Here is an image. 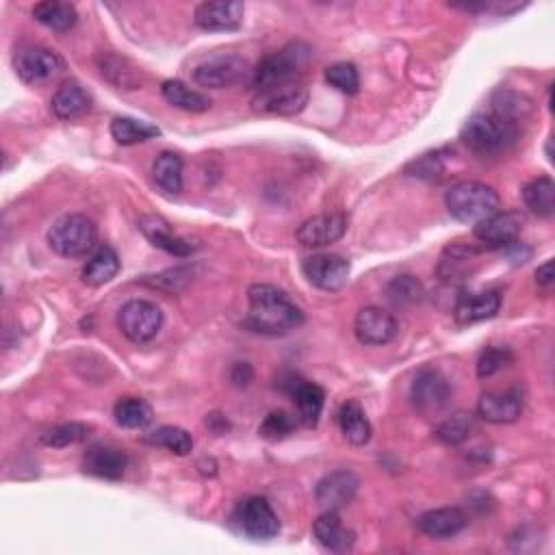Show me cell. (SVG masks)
Returning a JSON list of instances; mask_svg holds the SVG:
<instances>
[{
    "mask_svg": "<svg viewBox=\"0 0 555 555\" xmlns=\"http://www.w3.org/2000/svg\"><path fill=\"white\" fill-rule=\"evenodd\" d=\"M250 311L245 317V326L252 332L267 334V337H285L304 324V311L295 304L287 291L274 285L258 282L248 289Z\"/></svg>",
    "mask_w": 555,
    "mask_h": 555,
    "instance_id": "6da1fadb",
    "label": "cell"
},
{
    "mask_svg": "<svg viewBox=\"0 0 555 555\" xmlns=\"http://www.w3.org/2000/svg\"><path fill=\"white\" fill-rule=\"evenodd\" d=\"M313 59V48L304 42H291L276 53L267 55L252 72V85L256 94L269 89L300 83L308 63Z\"/></svg>",
    "mask_w": 555,
    "mask_h": 555,
    "instance_id": "7a4b0ae2",
    "label": "cell"
},
{
    "mask_svg": "<svg viewBox=\"0 0 555 555\" xmlns=\"http://www.w3.org/2000/svg\"><path fill=\"white\" fill-rule=\"evenodd\" d=\"M460 137L469 146V150L480 154V157H501L519 139V124L501 118V115L493 111L475 113L464 124Z\"/></svg>",
    "mask_w": 555,
    "mask_h": 555,
    "instance_id": "3957f363",
    "label": "cell"
},
{
    "mask_svg": "<svg viewBox=\"0 0 555 555\" xmlns=\"http://www.w3.org/2000/svg\"><path fill=\"white\" fill-rule=\"evenodd\" d=\"M449 215L462 224H480L482 219L501 211L499 193L477 180H462L445 193Z\"/></svg>",
    "mask_w": 555,
    "mask_h": 555,
    "instance_id": "277c9868",
    "label": "cell"
},
{
    "mask_svg": "<svg viewBox=\"0 0 555 555\" xmlns=\"http://www.w3.org/2000/svg\"><path fill=\"white\" fill-rule=\"evenodd\" d=\"M98 228L87 215L70 213L59 217L48 230V245L63 258H81L96 248Z\"/></svg>",
    "mask_w": 555,
    "mask_h": 555,
    "instance_id": "5b68a950",
    "label": "cell"
},
{
    "mask_svg": "<svg viewBox=\"0 0 555 555\" xmlns=\"http://www.w3.org/2000/svg\"><path fill=\"white\" fill-rule=\"evenodd\" d=\"M252 68L248 59L232 53L213 55L198 63L193 70V81L206 89H226L232 85H239L245 79H252Z\"/></svg>",
    "mask_w": 555,
    "mask_h": 555,
    "instance_id": "8992f818",
    "label": "cell"
},
{
    "mask_svg": "<svg viewBox=\"0 0 555 555\" xmlns=\"http://www.w3.org/2000/svg\"><path fill=\"white\" fill-rule=\"evenodd\" d=\"M118 328L131 343H150L163 328V311L154 302L131 300L120 308Z\"/></svg>",
    "mask_w": 555,
    "mask_h": 555,
    "instance_id": "52a82bcc",
    "label": "cell"
},
{
    "mask_svg": "<svg viewBox=\"0 0 555 555\" xmlns=\"http://www.w3.org/2000/svg\"><path fill=\"white\" fill-rule=\"evenodd\" d=\"M451 395H454V386L441 371L432 367L421 369L410 384V402L425 417L443 412L451 402Z\"/></svg>",
    "mask_w": 555,
    "mask_h": 555,
    "instance_id": "ba28073f",
    "label": "cell"
},
{
    "mask_svg": "<svg viewBox=\"0 0 555 555\" xmlns=\"http://www.w3.org/2000/svg\"><path fill=\"white\" fill-rule=\"evenodd\" d=\"M66 61L46 46H27L16 55V72L24 83L44 85L66 72Z\"/></svg>",
    "mask_w": 555,
    "mask_h": 555,
    "instance_id": "9c48e42d",
    "label": "cell"
},
{
    "mask_svg": "<svg viewBox=\"0 0 555 555\" xmlns=\"http://www.w3.org/2000/svg\"><path fill=\"white\" fill-rule=\"evenodd\" d=\"M352 265L341 254H313L302 261V274L321 291H341L350 280Z\"/></svg>",
    "mask_w": 555,
    "mask_h": 555,
    "instance_id": "30bf717a",
    "label": "cell"
},
{
    "mask_svg": "<svg viewBox=\"0 0 555 555\" xmlns=\"http://www.w3.org/2000/svg\"><path fill=\"white\" fill-rule=\"evenodd\" d=\"M525 226V217L516 211H497L475 224L473 235L490 250H508L510 245L519 243Z\"/></svg>",
    "mask_w": 555,
    "mask_h": 555,
    "instance_id": "8fae6325",
    "label": "cell"
},
{
    "mask_svg": "<svg viewBox=\"0 0 555 555\" xmlns=\"http://www.w3.org/2000/svg\"><path fill=\"white\" fill-rule=\"evenodd\" d=\"M237 525L252 540H271L280 534L278 514L265 497H250L239 503Z\"/></svg>",
    "mask_w": 555,
    "mask_h": 555,
    "instance_id": "7c38bea8",
    "label": "cell"
},
{
    "mask_svg": "<svg viewBox=\"0 0 555 555\" xmlns=\"http://www.w3.org/2000/svg\"><path fill=\"white\" fill-rule=\"evenodd\" d=\"M399 332L397 319L378 306L360 308L356 321H354V334L360 345L367 347H380L391 343Z\"/></svg>",
    "mask_w": 555,
    "mask_h": 555,
    "instance_id": "4fadbf2b",
    "label": "cell"
},
{
    "mask_svg": "<svg viewBox=\"0 0 555 555\" xmlns=\"http://www.w3.org/2000/svg\"><path fill=\"white\" fill-rule=\"evenodd\" d=\"M347 232V217L343 213H321L315 215L295 232V237L304 248H326L337 243Z\"/></svg>",
    "mask_w": 555,
    "mask_h": 555,
    "instance_id": "5bb4252c",
    "label": "cell"
},
{
    "mask_svg": "<svg viewBox=\"0 0 555 555\" xmlns=\"http://www.w3.org/2000/svg\"><path fill=\"white\" fill-rule=\"evenodd\" d=\"M245 5L239 0L200 3L193 11V22L202 31H237L243 24Z\"/></svg>",
    "mask_w": 555,
    "mask_h": 555,
    "instance_id": "9a60e30c",
    "label": "cell"
},
{
    "mask_svg": "<svg viewBox=\"0 0 555 555\" xmlns=\"http://www.w3.org/2000/svg\"><path fill=\"white\" fill-rule=\"evenodd\" d=\"M358 477L352 471H332L321 477L315 488V499L324 510H343L358 493Z\"/></svg>",
    "mask_w": 555,
    "mask_h": 555,
    "instance_id": "2e32d148",
    "label": "cell"
},
{
    "mask_svg": "<svg viewBox=\"0 0 555 555\" xmlns=\"http://www.w3.org/2000/svg\"><path fill=\"white\" fill-rule=\"evenodd\" d=\"M306 105H308V87L302 81L269 89V92L256 94L254 98V109L271 115H282V118L298 115L300 111H304Z\"/></svg>",
    "mask_w": 555,
    "mask_h": 555,
    "instance_id": "e0dca14e",
    "label": "cell"
},
{
    "mask_svg": "<svg viewBox=\"0 0 555 555\" xmlns=\"http://www.w3.org/2000/svg\"><path fill=\"white\" fill-rule=\"evenodd\" d=\"M128 458L124 454V449L98 443L92 445L83 456V471L87 475L100 477V480L109 482H120L126 473Z\"/></svg>",
    "mask_w": 555,
    "mask_h": 555,
    "instance_id": "ac0fdd59",
    "label": "cell"
},
{
    "mask_svg": "<svg viewBox=\"0 0 555 555\" xmlns=\"http://www.w3.org/2000/svg\"><path fill=\"white\" fill-rule=\"evenodd\" d=\"M501 308V293L495 289L480 291V293H462L456 308L454 317L458 326H473L480 321L493 319Z\"/></svg>",
    "mask_w": 555,
    "mask_h": 555,
    "instance_id": "d6986e66",
    "label": "cell"
},
{
    "mask_svg": "<svg viewBox=\"0 0 555 555\" xmlns=\"http://www.w3.org/2000/svg\"><path fill=\"white\" fill-rule=\"evenodd\" d=\"M315 540L330 553H347L354 549L356 534L350 527L343 525L341 514L337 510H324L319 519L313 523Z\"/></svg>",
    "mask_w": 555,
    "mask_h": 555,
    "instance_id": "ffe728a7",
    "label": "cell"
},
{
    "mask_svg": "<svg viewBox=\"0 0 555 555\" xmlns=\"http://www.w3.org/2000/svg\"><path fill=\"white\" fill-rule=\"evenodd\" d=\"M480 267V250L473 245L454 243L443 252L441 263H438V278L445 282H462L473 276Z\"/></svg>",
    "mask_w": 555,
    "mask_h": 555,
    "instance_id": "44dd1931",
    "label": "cell"
},
{
    "mask_svg": "<svg viewBox=\"0 0 555 555\" xmlns=\"http://www.w3.org/2000/svg\"><path fill=\"white\" fill-rule=\"evenodd\" d=\"M139 230L144 232V237L154 245V248H159L172 256L185 258V256H191L193 250H196L187 239L178 237L163 217L144 215L139 219Z\"/></svg>",
    "mask_w": 555,
    "mask_h": 555,
    "instance_id": "7402d4cb",
    "label": "cell"
},
{
    "mask_svg": "<svg viewBox=\"0 0 555 555\" xmlns=\"http://www.w3.org/2000/svg\"><path fill=\"white\" fill-rule=\"evenodd\" d=\"M521 412H523V402L519 393L514 391H506V393L488 391V393H482L480 402H477V415L495 425L514 423L521 417Z\"/></svg>",
    "mask_w": 555,
    "mask_h": 555,
    "instance_id": "603a6c76",
    "label": "cell"
},
{
    "mask_svg": "<svg viewBox=\"0 0 555 555\" xmlns=\"http://www.w3.org/2000/svg\"><path fill=\"white\" fill-rule=\"evenodd\" d=\"M469 519L460 508H438V510H428L419 516L417 527L421 532L434 538V540H449L458 536L464 527H467Z\"/></svg>",
    "mask_w": 555,
    "mask_h": 555,
    "instance_id": "cb8c5ba5",
    "label": "cell"
},
{
    "mask_svg": "<svg viewBox=\"0 0 555 555\" xmlns=\"http://www.w3.org/2000/svg\"><path fill=\"white\" fill-rule=\"evenodd\" d=\"M50 109H53L59 120L66 122L83 118L92 109V96L87 94V89L81 83L66 81L57 87L53 100H50Z\"/></svg>",
    "mask_w": 555,
    "mask_h": 555,
    "instance_id": "d4e9b609",
    "label": "cell"
},
{
    "mask_svg": "<svg viewBox=\"0 0 555 555\" xmlns=\"http://www.w3.org/2000/svg\"><path fill=\"white\" fill-rule=\"evenodd\" d=\"M339 428L345 436L347 443L356 447H363L371 441V421L367 419L365 408L360 406L356 399H347V402L339 408Z\"/></svg>",
    "mask_w": 555,
    "mask_h": 555,
    "instance_id": "484cf974",
    "label": "cell"
},
{
    "mask_svg": "<svg viewBox=\"0 0 555 555\" xmlns=\"http://www.w3.org/2000/svg\"><path fill=\"white\" fill-rule=\"evenodd\" d=\"M120 271V256L111 245H100V248L89 256L83 267V282L89 287H102L111 282Z\"/></svg>",
    "mask_w": 555,
    "mask_h": 555,
    "instance_id": "4316f807",
    "label": "cell"
},
{
    "mask_svg": "<svg viewBox=\"0 0 555 555\" xmlns=\"http://www.w3.org/2000/svg\"><path fill=\"white\" fill-rule=\"evenodd\" d=\"M33 18L44 24L46 29L55 33H68L79 22V11L72 3H61V0H46L33 7Z\"/></svg>",
    "mask_w": 555,
    "mask_h": 555,
    "instance_id": "83f0119b",
    "label": "cell"
},
{
    "mask_svg": "<svg viewBox=\"0 0 555 555\" xmlns=\"http://www.w3.org/2000/svg\"><path fill=\"white\" fill-rule=\"evenodd\" d=\"M152 178L167 196H178L183 191V159L176 152H161L152 163Z\"/></svg>",
    "mask_w": 555,
    "mask_h": 555,
    "instance_id": "f1b7e54d",
    "label": "cell"
},
{
    "mask_svg": "<svg viewBox=\"0 0 555 555\" xmlns=\"http://www.w3.org/2000/svg\"><path fill=\"white\" fill-rule=\"evenodd\" d=\"M523 202L536 217L549 219L555 213V183L551 176H538L523 187Z\"/></svg>",
    "mask_w": 555,
    "mask_h": 555,
    "instance_id": "f546056e",
    "label": "cell"
},
{
    "mask_svg": "<svg viewBox=\"0 0 555 555\" xmlns=\"http://www.w3.org/2000/svg\"><path fill=\"white\" fill-rule=\"evenodd\" d=\"M161 94L172 107L189 111V113H204L211 109L209 96H204L202 92H196V89H191L183 81H165L161 85Z\"/></svg>",
    "mask_w": 555,
    "mask_h": 555,
    "instance_id": "4dcf8cb0",
    "label": "cell"
},
{
    "mask_svg": "<svg viewBox=\"0 0 555 555\" xmlns=\"http://www.w3.org/2000/svg\"><path fill=\"white\" fill-rule=\"evenodd\" d=\"M293 399L298 404V412L300 419L308 428H315L319 423L321 412H324V404H326V393L321 386L313 384V382H300L293 389Z\"/></svg>",
    "mask_w": 555,
    "mask_h": 555,
    "instance_id": "1f68e13d",
    "label": "cell"
},
{
    "mask_svg": "<svg viewBox=\"0 0 555 555\" xmlns=\"http://www.w3.org/2000/svg\"><path fill=\"white\" fill-rule=\"evenodd\" d=\"M113 417L126 430H144L152 423V406L146 399L124 397L113 406Z\"/></svg>",
    "mask_w": 555,
    "mask_h": 555,
    "instance_id": "d6a6232c",
    "label": "cell"
},
{
    "mask_svg": "<svg viewBox=\"0 0 555 555\" xmlns=\"http://www.w3.org/2000/svg\"><path fill=\"white\" fill-rule=\"evenodd\" d=\"M161 131L159 126H154L150 122L144 120H135V118H115L111 124V137L118 141L120 146H135V144H144L148 139L159 137Z\"/></svg>",
    "mask_w": 555,
    "mask_h": 555,
    "instance_id": "836d02e7",
    "label": "cell"
},
{
    "mask_svg": "<svg viewBox=\"0 0 555 555\" xmlns=\"http://www.w3.org/2000/svg\"><path fill=\"white\" fill-rule=\"evenodd\" d=\"M473 430H475V417L471 412H454V415L438 423L434 434L443 445L458 447L469 441Z\"/></svg>",
    "mask_w": 555,
    "mask_h": 555,
    "instance_id": "e575fe53",
    "label": "cell"
},
{
    "mask_svg": "<svg viewBox=\"0 0 555 555\" xmlns=\"http://www.w3.org/2000/svg\"><path fill=\"white\" fill-rule=\"evenodd\" d=\"M447 159H449V150H434V152H425L421 154L419 159L412 161L406 167V174L412 178H419V180H441L445 176L447 170Z\"/></svg>",
    "mask_w": 555,
    "mask_h": 555,
    "instance_id": "d590c367",
    "label": "cell"
},
{
    "mask_svg": "<svg viewBox=\"0 0 555 555\" xmlns=\"http://www.w3.org/2000/svg\"><path fill=\"white\" fill-rule=\"evenodd\" d=\"M100 70H102V76H107V79L113 85H118L120 89H137L141 85L139 70L133 68L126 59H120L115 55L102 57Z\"/></svg>",
    "mask_w": 555,
    "mask_h": 555,
    "instance_id": "8d00e7d4",
    "label": "cell"
},
{
    "mask_svg": "<svg viewBox=\"0 0 555 555\" xmlns=\"http://www.w3.org/2000/svg\"><path fill=\"white\" fill-rule=\"evenodd\" d=\"M92 432V428L85 423H63V425H55V428L46 430L40 441L46 447H55V449H63V447H70L76 443H83L85 438Z\"/></svg>",
    "mask_w": 555,
    "mask_h": 555,
    "instance_id": "74e56055",
    "label": "cell"
},
{
    "mask_svg": "<svg viewBox=\"0 0 555 555\" xmlns=\"http://www.w3.org/2000/svg\"><path fill=\"white\" fill-rule=\"evenodd\" d=\"M148 441L159 447H165L167 451H172V454H176V456H189L193 449L191 434L183 428H176V425H163V428L154 430Z\"/></svg>",
    "mask_w": 555,
    "mask_h": 555,
    "instance_id": "f35d334b",
    "label": "cell"
},
{
    "mask_svg": "<svg viewBox=\"0 0 555 555\" xmlns=\"http://www.w3.org/2000/svg\"><path fill=\"white\" fill-rule=\"evenodd\" d=\"M529 109H532V102H529L525 96L510 92V89H499V92H495L493 96V109L490 111L519 124L529 113Z\"/></svg>",
    "mask_w": 555,
    "mask_h": 555,
    "instance_id": "ab89813d",
    "label": "cell"
},
{
    "mask_svg": "<svg viewBox=\"0 0 555 555\" xmlns=\"http://www.w3.org/2000/svg\"><path fill=\"white\" fill-rule=\"evenodd\" d=\"M386 298L395 306H412L423 300V285L410 274L397 276L386 287Z\"/></svg>",
    "mask_w": 555,
    "mask_h": 555,
    "instance_id": "60d3db41",
    "label": "cell"
},
{
    "mask_svg": "<svg viewBox=\"0 0 555 555\" xmlns=\"http://www.w3.org/2000/svg\"><path fill=\"white\" fill-rule=\"evenodd\" d=\"M295 430H298V421H295L293 415H289L285 410H274L265 417L261 428H258V434H261L265 441L276 443L285 441Z\"/></svg>",
    "mask_w": 555,
    "mask_h": 555,
    "instance_id": "b9f144b4",
    "label": "cell"
},
{
    "mask_svg": "<svg viewBox=\"0 0 555 555\" xmlns=\"http://www.w3.org/2000/svg\"><path fill=\"white\" fill-rule=\"evenodd\" d=\"M326 81L332 85V87H337L339 92L347 94V96H354L358 89H360V76H358V70L354 63H347V61H341V63H334V66H330L326 70Z\"/></svg>",
    "mask_w": 555,
    "mask_h": 555,
    "instance_id": "7bdbcfd3",
    "label": "cell"
},
{
    "mask_svg": "<svg viewBox=\"0 0 555 555\" xmlns=\"http://www.w3.org/2000/svg\"><path fill=\"white\" fill-rule=\"evenodd\" d=\"M512 363V352L508 347H486L477 360V378H493L495 373L506 369Z\"/></svg>",
    "mask_w": 555,
    "mask_h": 555,
    "instance_id": "ee69618b",
    "label": "cell"
},
{
    "mask_svg": "<svg viewBox=\"0 0 555 555\" xmlns=\"http://www.w3.org/2000/svg\"><path fill=\"white\" fill-rule=\"evenodd\" d=\"M189 280H191V271L178 267V269L165 271V274H161V276H154L152 285L167 289V291H178V289H183Z\"/></svg>",
    "mask_w": 555,
    "mask_h": 555,
    "instance_id": "f6af8a7d",
    "label": "cell"
},
{
    "mask_svg": "<svg viewBox=\"0 0 555 555\" xmlns=\"http://www.w3.org/2000/svg\"><path fill=\"white\" fill-rule=\"evenodd\" d=\"M230 380L235 386H248L254 380V369L248 363H235L230 371Z\"/></svg>",
    "mask_w": 555,
    "mask_h": 555,
    "instance_id": "bcb514c9",
    "label": "cell"
},
{
    "mask_svg": "<svg viewBox=\"0 0 555 555\" xmlns=\"http://www.w3.org/2000/svg\"><path fill=\"white\" fill-rule=\"evenodd\" d=\"M536 282L542 289H551L553 287V263L547 261L545 265H540L536 269Z\"/></svg>",
    "mask_w": 555,
    "mask_h": 555,
    "instance_id": "7dc6e473",
    "label": "cell"
},
{
    "mask_svg": "<svg viewBox=\"0 0 555 555\" xmlns=\"http://www.w3.org/2000/svg\"><path fill=\"white\" fill-rule=\"evenodd\" d=\"M206 425H209V428H211L215 434H226L228 428H230L228 419L222 417V415H217V412H213V415L206 417Z\"/></svg>",
    "mask_w": 555,
    "mask_h": 555,
    "instance_id": "c3c4849f",
    "label": "cell"
}]
</instances>
